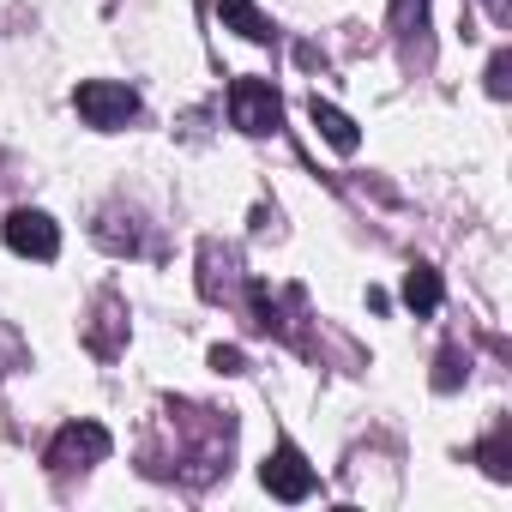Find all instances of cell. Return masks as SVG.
<instances>
[{
	"mask_svg": "<svg viewBox=\"0 0 512 512\" xmlns=\"http://www.w3.org/2000/svg\"><path fill=\"white\" fill-rule=\"evenodd\" d=\"M506 91H512V55L494 49V61H488V97H506Z\"/></svg>",
	"mask_w": 512,
	"mask_h": 512,
	"instance_id": "15",
	"label": "cell"
},
{
	"mask_svg": "<svg viewBox=\"0 0 512 512\" xmlns=\"http://www.w3.org/2000/svg\"><path fill=\"white\" fill-rule=\"evenodd\" d=\"M19 356H25V344L13 338V326H0V374H7V368H13Z\"/></svg>",
	"mask_w": 512,
	"mask_h": 512,
	"instance_id": "17",
	"label": "cell"
},
{
	"mask_svg": "<svg viewBox=\"0 0 512 512\" xmlns=\"http://www.w3.org/2000/svg\"><path fill=\"white\" fill-rule=\"evenodd\" d=\"M0 235H7V247L19 253V260H55V253H61L55 217L49 211H31V205H19L7 223H0Z\"/></svg>",
	"mask_w": 512,
	"mask_h": 512,
	"instance_id": "5",
	"label": "cell"
},
{
	"mask_svg": "<svg viewBox=\"0 0 512 512\" xmlns=\"http://www.w3.org/2000/svg\"><path fill=\"white\" fill-rule=\"evenodd\" d=\"M464 374H470V356L446 344V350H440V368H434V392H452V386H458Z\"/></svg>",
	"mask_w": 512,
	"mask_h": 512,
	"instance_id": "13",
	"label": "cell"
},
{
	"mask_svg": "<svg viewBox=\"0 0 512 512\" xmlns=\"http://www.w3.org/2000/svg\"><path fill=\"white\" fill-rule=\"evenodd\" d=\"M229 115H235L241 133L266 139V133H278V121H284V97H278L272 79H235V85H229Z\"/></svg>",
	"mask_w": 512,
	"mask_h": 512,
	"instance_id": "4",
	"label": "cell"
},
{
	"mask_svg": "<svg viewBox=\"0 0 512 512\" xmlns=\"http://www.w3.org/2000/svg\"><path fill=\"white\" fill-rule=\"evenodd\" d=\"M440 296H446V290H440V272H434V266H410V272H404V302H410V314H434Z\"/></svg>",
	"mask_w": 512,
	"mask_h": 512,
	"instance_id": "12",
	"label": "cell"
},
{
	"mask_svg": "<svg viewBox=\"0 0 512 512\" xmlns=\"http://www.w3.org/2000/svg\"><path fill=\"white\" fill-rule=\"evenodd\" d=\"M308 115H314V127H320V139H326L332 151H344V157H350V151L362 145L356 121H350V115H344L338 103H320V97H314V103H308Z\"/></svg>",
	"mask_w": 512,
	"mask_h": 512,
	"instance_id": "9",
	"label": "cell"
},
{
	"mask_svg": "<svg viewBox=\"0 0 512 512\" xmlns=\"http://www.w3.org/2000/svg\"><path fill=\"white\" fill-rule=\"evenodd\" d=\"M260 482H266L278 500H308V494L320 488V476H314V464L296 452V440H284V446L260 464Z\"/></svg>",
	"mask_w": 512,
	"mask_h": 512,
	"instance_id": "6",
	"label": "cell"
},
{
	"mask_svg": "<svg viewBox=\"0 0 512 512\" xmlns=\"http://www.w3.org/2000/svg\"><path fill=\"white\" fill-rule=\"evenodd\" d=\"M241 290V260L223 241H199V296L205 302H235Z\"/></svg>",
	"mask_w": 512,
	"mask_h": 512,
	"instance_id": "7",
	"label": "cell"
},
{
	"mask_svg": "<svg viewBox=\"0 0 512 512\" xmlns=\"http://www.w3.org/2000/svg\"><path fill=\"white\" fill-rule=\"evenodd\" d=\"M73 109L85 115V127L121 133L127 121H139V91H133V85H115V79H85V85L73 91Z\"/></svg>",
	"mask_w": 512,
	"mask_h": 512,
	"instance_id": "2",
	"label": "cell"
},
{
	"mask_svg": "<svg viewBox=\"0 0 512 512\" xmlns=\"http://www.w3.org/2000/svg\"><path fill=\"white\" fill-rule=\"evenodd\" d=\"M169 416H175V452H169V464H157V476H181V482H193V488H205L211 476H223V470H229V446H235L229 410L217 416V410L181 404V410H169Z\"/></svg>",
	"mask_w": 512,
	"mask_h": 512,
	"instance_id": "1",
	"label": "cell"
},
{
	"mask_svg": "<svg viewBox=\"0 0 512 512\" xmlns=\"http://www.w3.org/2000/svg\"><path fill=\"white\" fill-rule=\"evenodd\" d=\"M85 344H91V356H103V362L121 356V344H127V308H121V296H97V314H91V326H85Z\"/></svg>",
	"mask_w": 512,
	"mask_h": 512,
	"instance_id": "8",
	"label": "cell"
},
{
	"mask_svg": "<svg viewBox=\"0 0 512 512\" xmlns=\"http://www.w3.org/2000/svg\"><path fill=\"white\" fill-rule=\"evenodd\" d=\"M109 428L103 422H67L55 440H49V452H43V464L55 470V476H79V470H91V464H103L109 458Z\"/></svg>",
	"mask_w": 512,
	"mask_h": 512,
	"instance_id": "3",
	"label": "cell"
},
{
	"mask_svg": "<svg viewBox=\"0 0 512 512\" xmlns=\"http://www.w3.org/2000/svg\"><path fill=\"white\" fill-rule=\"evenodd\" d=\"M482 470H488L494 482H506V476H512V464H506V428H494V440L482 446Z\"/></svg>",
	"mask_w": 512,
	"mask_h": 512,
	"instance_id": "14",
	"label": "cell"
},
{
	"mask_svg": "<svg viewBox=\"0 0 512 512\" xmlns=\"http://www.w3.org/2000/svg\"><path fill=\"white\" fill-rule=\"evenodd\" d=\"M91 235H97V247H109V253H139V247H145V241H139V217L121 211V205H109Z\"/></svg>",
	"mask_w": 512,
	"mask_h": 512,
	"instance_id": "10",
	"label": "cell"
},
{
	"mask_svg": "<svg viewBox=\"0 0 512 512\" xmlns=\"http://www.w3.org/2000/svg\"><path fill=\"white\" fill-rule=\"evenodd\" d=\"M217 19L235 31V37H247V43H272L278 31H272V19L253 7V0H217Z\"/></svg>",
	"mask_w": 512,
	"mask_h": 512,
	"instance_id": "11",
	"label": "cell"
},
{
	"mask_svg": "<svg viewBox=\"0 0 512 512\" xmlns=\"http://www.w3.org/2000/svg\"><path fill=\"white\" fill-rule=\"evenodd\" d=\"M211 368H217V374H241L247 362H241V350H235V344H217V350H211Z\"/></svg>",
	"mask_w": 512,
	"mask_h": 512,
	"instance_id": "16",
	"label": "cell"
}]
</instances>
